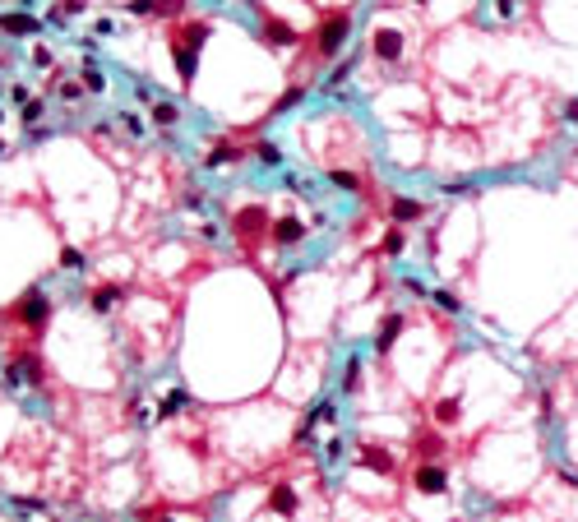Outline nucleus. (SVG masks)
Here are the masks:
<instances>
[{
  "label": "nucleus",
  "mask_w": 578,
  "mask_h": 522,
  "mask_svg": "<svg viewBox=\"0 0 578 522\" xmlns=\"http://www.w3.org/2000/svg\"><path fill=\"white\" fill-rule=\"evenodd\" d=\"M204 37H209V23H190L185 33H176V42H171V56H176L180 83H190V79H195V69H199V51H204Z\"/></svg>",
  "instance_id": "f257e3e1"
},
{
  "label": "nucleus",
  "mask_w": 578,
  "mask_h": 522,
  "mask_svg": "<svg viewBox=\"0 0 578 522\" xmlns=\"http://www.w3.org/2000/svg\"><path fill=\"white\" fill-rule=\"evenodd\" d=\"M37 384V356H28V352H19L5 366V389L10 393H23V389H33Z\"/></svg>",
  "instance_id": "f03ea898"
},
{
  "label": "nucleus",
  "mask_w": 578,
  "mask_h": 522,
  "mask_svg": "<svg viewBox=\"0 0 578 522\" xmlns=\"http://www.w3.org/2000/svg\"><path fill=\"white\" fill-rule=\"evenodd\" d=\"M347 33H352V19L347 14H334V19L320 28V56H338L347 42Z\"/></svg>",
  "instance_id": "7ed1b4c3"
},
{
  "label": "nucleus",
  "mask_w": 578,
  "mask_h": 522,
  "mask_svg": "<svg viewBox=\"0 0 578 522\" xmlns=\"http://www.w3.org/2000/svg\"><path fill=\"white\" fill-rule=\"evenodd\" d=\"M46 314H51V300H46V291H42V287H28V291H23V300H19V319L37 328Z\"/></svg>",
  "instance_id": "20e7f679"
},
{
  "label": "nucleus",
  "mask_w": 578,
  "mask_h": 522,
  "mask_svg": "<svg viewBox=\"0 0 578 522\" xmlns=\"http://www.w3.org/2000/svg\"><path fill=\"white\" fill-rule=\"evenodd\" d=\"M412 486L421 490V495H440V490L449 486V471L440 462H426V467H416V476H412Z\"/></svg>",
  "instance_id": "39448f33"
},
{
  "label": "nucleus",
  "mask_w": 578,
  "mask_h": 522,
  "mask_svg": "<svg viewBox=\"0 0 578 522\" xmlns=\"http://www.w3.org/2000/svg\"><path fill=\"white\" fill-rule=\"evenodd\" d=\"M0 33H10V37H37V33H42V19H37V14H0Z\"/></svg>",
  "instance_id": "423d86ee"
},
{
  "label": "nucleus",
  "mask_w": 578,
  "mask_h": 522,
  "mask_svg": "<svg viewBox=\"0 0 578 522\" xmlns=\"http://www.w3.org/2000/svg\"><path fill=\"white\" fill-rule=\"evenodd\" d=\"M121 296H125V287H121V282H102V287H93L88 305H93V314H112L116 305H121Z\"/></svg>",
  "instance_id": "0eeeda50"
},
{
  "label": "nucleus",
  "mask_w": 578,
  "mask_h": 522,
  "mask_svg": "<svg viewBox=\"0 0 578 522\" xmlns=\"http://www.w3.org/2000/svg\"><path fill=\"white\" fill-rule=\"evenodd\" d=\"M375 56L389 60V65L402 56V33H398V28H379V33H375Z\"/></svg>",
  "instance_id": "6e6552de"
},
{
  "label": "nucleus",
  "mask_w": 578,
  "mask_h": 522,
  "mask_svg": "<svg viewBox=\"0 0 578 522\" xmlns=\"http://www.w3.org/2000/svg\"><path fill=\"white\" fill-rule=\"evenodd\" d=\"M338 421V402L329 398V402H315V411L306 416V425H301V439H310V430L315 425H334Z\"/></svg>",
  "instance_id": "1a4fd4ad"
},
{
  "label": "nucleus",
  "mask_w": 578,
  "mask_h": 522,
  "mask_svg": "<svg viewBox=\"0 0 578 522\" xmlns=\"http://www.w3.org/2000/svg\"><path fill=\"white\" fill-rule=\"evenodd\" d=\"M398 333H402V310H393V314H384V323H379V333H375V352H389V347L398 342Z\"/></svg>",
  "instance_id": "9d476101"
},
{
  "label": "nucleus",
  "mask_w": 578,
  "mask_h": 522,
  "mask_svg": "<svg viewBox=\"0 0 578 522\" xmlns=\"http://www.w3.org/2000/svg\"><path fill=\"white\" fill-rule=\"evenodd\" d=\"M148 116H153V125H157V130H176V125H180V107H176L171 98H157Z\"/></svg>",
  "instance_id": "9b49d317"
},
{
  "label": "nucleus",
  "mask_w": 578,
  "mask_h": 522,
  "mask_svg": "<svg viewBox=\"0 0 578 522\" xmlns=\"http://www.w3.org/2000/svg\"><path fill=\"white\" fill-rule=\"evenodd\" d=\"M389 213H393V222H421V218H426V203L421 199H402V194H398V199H393L389 203Z\"/></svg>",
  "instance_id": "f8f14e48"
},
{
  "label": "nucleus",
  "mask_w": 578,
  "mask_h": 522,
  "mask_svg": "<svg viewBox=\"0 0 578 522\" xmlns=\"http://www.w3.org/2000/svg\"><path fill=\"white\" fill-rule=\"evenodd\" d=\"M125 10L130 14H180L185 10V0H130Z\"/></svg>",
  "instance_id": "ddd939ff"
},
{
  "label": "nucleus",
  "mask_w": 578,
  "mask_h": 522,
  "mask_svg": "<svg viewBox=\"0 0 578 522\" xmlns=\"http://www.w3.org/2000/svg\"><path fill=\"white\" fill-rule=\"evenodd\" d=\"M190 402H195V398H190V389H167V398H162V407H157V411H162V416H180V411H190Z\"/></svg>",
  "instance_id": "4468645a"
},
{
  "label": "nucleus",
  "mask_w": 578,
  "mask_h": 522,
  "mask_svg": "<svg viewBox=\"0 0 578 522\" xmlns=\"http://www.w3.org/2000/svg\"><path fill=\"white\" fill-rule=\"evenodd\" d=\"M268 504H273V513H296V490L291 486H273Z\"/></svg>",
  "instance_id": "2eb2a0df"
},
{
  "label": "nucleus",
  "mask_w": 578,
  "mask_h": 522,
  "mask_svg": "<svg viewBox=\"0 0 578 522\" xmlns=\"http://www.w3.org/2000/svg\"><path fill=\"white\" fill-rule=\"evenodd\" d=\"M273 236H278V245H296V241H306V227H301L296 218H282Z\"/></svg>",
  "instance_id": "dca6fc26"
},
{
  "label": "nucleus",
  "mask_w": 578,
  "mask_h": 522,
  "mask_svg": "<svg viewBox=\"0 0 578 522\" xmlns=\"http://www.w3.org/2000/svg\"><path fill=\"white\" fill-rule=\"evenodd\" d=\"M264 37H268V46H291L296 42V33H291L287 23H273V19L264 23Z\"/></svg>",
  "instance_id": "f3484780"
},
{
  "label": "nucleus",
  "mask_w": 578,
  "mask_h": 522,
  "mask_svg": "<svg viewBox=\"0 0 578 522\" xmlns=\"http://www.w3.org/2000/svg\"><path fill=\"white\" fill-rule=\"evenodd\" d=\"M361 462H366L370 471H393V457L384 453V448H361Z\"/></svg>",
  "instance_id": "a211bd4d"
},
{
  "label": "nucleus",
  "mask_w": 578,
  "mask_h": 522,
  "mask_svg": "<svg viewBox=\"0 0 578 522\" xmlns=\"http://www.w3.org/2000/svg\"><path fill=\"white\" fill-rule=\"evenodd\" d=\"M60 268H65V273H84V268H88V259H84V250L65 245V250H60Z\"/></svg>",
  "instance_id": "6ab92c4d"
},
{
  "label": "nucleus",
  "mask_w": 578,
  "mask_h": 522,
  "mask_svg": "<svg viewBox=\"0 0 578 522\" xmlns=\"http://www.w3.org/2000/svg\"><path fill=\"white\" fill-rule=\"evenodd\" d=\"M236 157H241V153H236L232 144H218L209 157H204V167H209V171H213V167H227V162H236Z\"/></svg>",
  "instance_id": "aec40b11"
},
{
  "label": "nucleus",
  "mask_w": 578,
  "mask_h": 522,
  "mask_svg": "<svg viewBox=\"0 0 578 522\" xmlns=\"http://www.w3.org/2000/svg\"><path fill=\"white\" fill-rule=\"evenodd\" d=\"M458 407H463V402H458V398H445V402H435V421H440V425H454V421H458Z\"/></svg>",
  "instance_id": "412c9836"
},
{
  "label": "nucleus",
  "mask_w": 578,
  "mask_h": 522,
  "mask_svg": "<svg viewBox=\"0 0 578 522\" xmlns=\"http://www.w3.org/2000/svg\"><path fill=\"white\" fill-rule=\"evenodd\" d=\"M19 116H23V125H28V130H33V125H37V121H42V116H46V102H42V98H33V102H23V112H19Z\"/></svg>",
  "instance_id": "4be33fe9"
},
{
  "label": "nucleus",
  "mask_w": 578,
  "mask_h": 522,
  "mask_svg": "<svg viewBox=\"0 0 578 522\" xmlns=\"http://www.w3.org/2000/svg\"><path fill=\"white\" fill-rule=\"evenodd\" d=\"M431 300H435V305H440L445 314H458V310H463V300H458L454 291H431Z\"/></svg>",
  "instance_id": "5701e85b"
},
{
  "label": "nucleus",
  "mask_w": 578,
  "mask_h": 522,
  "mask_svg": "<svg viewBox=\"0 0 578 522\" xmlns=\"http://www.w3.org/2000/svg\"><path fill=\"white\" fill-rule=\"evenodd\" d=\"M352 65H356L352 56H347V60H338V69L329 74V83H324V88H343V83H347V74H352Z\"/></svg>",
  "instance_id": "b1692460"
},
{
  "label": "nucleus",
  "mask_w": 578,
  "mask_h": 522,
  "mask_svg": "<svg viewBox=\"0 0 578 522\" xmlns=\"http://www.w3.org/2000/svg\"><path fill=\"white\" fill-rule=\"evenodd\" d=\"M343 439H338V434H334V439H324V444H320V453H324V462H343Z\"/></svg>",
  "instance_id": "393cba45"
},
{
  "label": "nucleus",
  "mask_w": 578,
  "mask_h": 522,
  "mask_svg": "<svg viewBox=\"0 0 578 522\" xmlns=\"http://www.w3.org/2000/svg\"><path fill=\"white\" fill-rule=\"evenodd\" d=\"M84 88H88V93H102V88H107V79H102V69L93 65V60H88V69H84Z\"/></svg>",
  "instance_id": "a878e982"
},
{
  "label": "nucleus",
  "mask_w": 578,
  "mask_h": 522,
  "mask_svg": "<svg viewBox=\"0 0 578 522\" xmlns=\"http://www.w3.org/2000/svg\"><path fill=\"white\" fill-rule=\"evenodd\" d=\"M255 153H259V162H264V167H282V153H278V144H259Z\"/></svg>",
  "instance_id": "bb28decb"
},
{
  "label": "nucleus",
  "mask_w": 578,
  "mask_h": 522,
  "mask_svg": "<svg viewBox=\"0 0 578 522\" xmlns=\"http://www.w3.org/2000/svg\"><path fill=\"white\" fill-rule=\"evenodd\" d=\"M402 245H407V236H402V227H393V232L384 236V255H402Z\"/></svg>",
  "instance_id": "cd10ccee"
},
{
  "label": "nucleus",
  "mask_w": 578,
  "mask_h": 522,
  "mask_svg": "<svg viewBox=\"0 0 578 522\" xmlns=\"http://www.w3.org/2000/svg\"><path fill=\"white\" fill-rule=\"evenodd\" d=\"M121 125L134 134V139H144V121H139V112H121Z\"/></svg>",
  "instance_id": "c85d7f7f"
},
{
  "label": "nucleus",
  "mask_w": 578,
  "mask_h": 522,
  "mask_svg": "<svg viewBox=\"0 0 578 522\" xmlns=\"http://www.w3.org/2000/svg\"><path fill=\"white\" fill-rule=\"evenodd\" d=\"M356 370H361V356H352V361H347V370H343V393L356 389Z\"/></svg>",
  "instance_id": "c756f323"
},
{
  "label": "nucleus",
  "mask_w": 578,
  "mask_h": 522,
  "mask_svg": "<svg viewBox=\"0 0 578 522\" xmlns=\"http://www.w3.org/2000/svg\"><path fill=\"white\" fill-rule=\"evenodd\" d=\"M134 98H139V102H157V88H153V83H144V79H139V83H134Z\"/></svg>",
  "instance_id": "7c9ffc66"
},
{
  "label": "nucleus",
  "mask_w": 578,
  "mask_h": 522,
  "mask_svg": "<svg viewBox=\"0 0 578 522\" xmlns=\"http://www.w3.org/2000/svg\"><path fill=\"white\" fill-rule=\"evenodd\" d=\"M329 180H334V185H343V189H356V176H352V171H334Z\"/></svg>",
  "instance_id": "2f4dec72"
},
{
  "label": "nucleus",
  "mask_w": 578,
  "mask_h": 522,
  "mask_svg": "<svg viewBox=\"0 0 578 522\" xmlns=\"http://www.w3.org/2000/svg\"><path fill=\"white\" fill-rule=\"evenodd\" d=\"M565 121H569V125H578V98H569V102H565Z\"/></svg>",
  "instance_id": "473e14b6"
},
{
  "label": "nucleus",
  "mask_w": 578,
  "mask_h": 522,
  "mask_svg": "<svg viewBox=\"0 0 578 522\" xmlns=\"http://www.w3.org/2000/svg\"><path fill=\"white\" fill-rule=\"evenodd\" d=\"M33 65H51V51H46V46H33Z\"/></svg>",
  "instance_id": "72a5a7b5"
},
{
  "label": "nucleus",
  "mask_w": 578,
  "mask_h": 522,
  "mask_svg": "<svg viewBox=\"0 0 578 522\" xmlns=\"http://www.w3.org/2000/svg\"><path fill=\"white\" fill-rule=\"evenodd\" d=\"M10 98L19 102V107H23V102H33V98H28V88H23V83H14V88H10Z\"/></svg>",
  "instance_id": "f704fd0d"
},
{
  "label": "nucleus",
  "mask_w": 578,
  "mask_h": 522,
  "mask_svg": "<svg viewBox=\"0 0 578 522\" xmlns=\"http://www.w3.org/2000/svg\"><path fill=\"white\" fill-rule=\"evenodd\" d=\"M495 10H500V14H504V19H509V14H513V10H518V0H495Z\"/></svg>",
  "instance_id": "c9c22d12"
},
{
  "label": "nucleus",
  "mask_w": 578,
  "mask_h": 522,
  "mask_svg": "<svg viewBox=\"0 0 578 522\" xmlns=\"http://www.w3.org/2000/svg\"><path fill=\"white\" fill-rule=\"evenodd\" d=\"M65 5V14H84V0H60Z\"/></svg>",
  "instance_id": "e433bc0d"
},
{
  "label": "nucleus",
  "mask_w": 578,
  "mask_h": 522,
  "mask_svg": "<svg viewBox=\"0 0 578 522\" xmlns=\"http://www.w3.org/2000/svg\"><path fill=\"white\" fill-rule=\"evenodd\" d=\"M412 5H431V0H412Z\"/></svg>",
  "instance_id": "4c0bfd02"
},
{
  "label": "nucleus",
  "mask_w": 578,
  "mask_h": 522,
  "mask_svg": "<svg viewBox=\"0 0 578 522\" xmlns=\"http://www.w3.org/2000/svg\"><path fill=\"white\" fill-rule=\"evenodd\" d=\"M0 121H5V107H0Z\"/></svg>",
  "instance_id": "58836bf2"
},
{
  "label": "nucleus",
  "mask_w": 578,
  "mask_h": 522,
  "mask_svg": "<svg viewBox=\"0 0 578 522\" xmlns=\"http://www.w3.org/2000/svg\"><path fill=\"white\" fill-rule=\"evenodd\" d=\"M0 153H5V144H0Z\"/></svg>",
  "instance_id": "ea45409f"
}]
</instances>
